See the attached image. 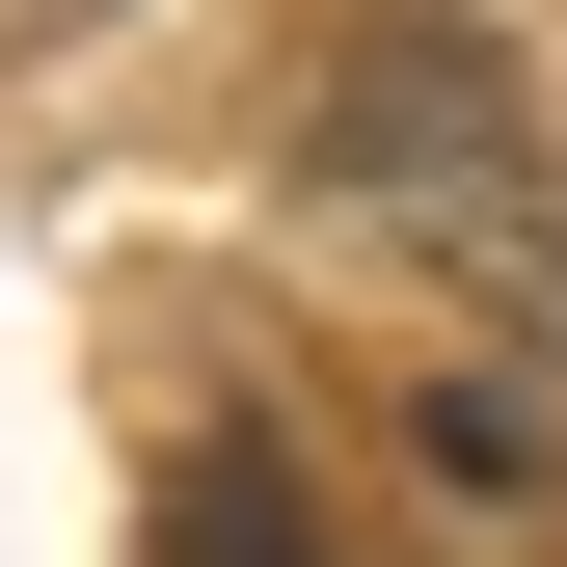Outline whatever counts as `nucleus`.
Returning a JSON list of instances; mask_svg holds the SVG:
<instances>
[{
	"label": "nucleus",
	"mask_w": 567,
	"mask_h": 567,
	"mask_svg": "<svg viewBox=\"0 0 567 567\" xmlns=\"http://www.w3.org/2000/svg\"><path fill=\"white\" fill-rule=\"evenodd\" d=\"M298 189L379 217V244H433V270H486L514 324H567V163H540L514 54H486L460 0H351L298 54Z\"/></svg>",
	"instance_id": "nucleus-1"
},
{
	"label": "nucleus",
	"mask_w": 567,
	"mask_h": 567,
	"mask_svg": "<svg viewBox=\"0 0 567 567\" xmlns=\"http://www.w3.org/2000/svg\"><path fill=\"white\" fill-rule=\"evenodd\" d=\"M163 567H351V540H324V486L270 460V433H189L163 460Z\"/></svg>",
	"instance_id": "nucleus-2"
}]
</instances>
